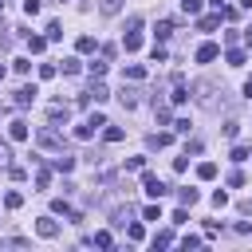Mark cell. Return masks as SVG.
Instances as JSON below:
<instances>
[{"instance_id": "cell-1", "label": "cell", "mask_w": 252, "mask_h": 252, "mask_svg": "<svg viewBox=\"0 0 252 252\" xmlns=\"http://www.w3.org/2000/svg\"><path fill=\"white\" fill-rule=\"evenodd\" d=\"M142 189H146L150 197H166V193H170V189H166V181L158 177V173H142Z\"/></svg>"}, {"instance_id": "cell-2", "label": "cell", "mask_w": 252, "mask_h": 252, "mask_svg": "<svg viewBox=\"0 0 252 252\" xmlns=\"http://www.w3.org/2000/svg\"><path fill=\"white\" fill-rule=\"evenodd\" d=\"M36 233H40L44 240H51V236H59V225H55L51 217H40V220H36Z\"/></svg>"}, {"instance_id": "cell-3", "label": "cell", "mask_w": 252, "mask_h": 252, "mask_svg": "<svg viewBox=\"0 0 252 252\" xmlns=\"http://www.w3.org/2000/svg\"><path fill=\"white\" fill-rule=\"evenodd\" d=\"M217 55H220V47H217V44H201V47H197V63H213Z\"/></svg>"}, {"instance_id": "cell-4", "label": "cell", "mask_w": 252, "mask_h": 252, "mask_svg": "<svg viewBox=\"0 0 252 252\" xmlns=\"http://www.w3.org/2000/svg\"><path fill=\"white\" fill-rule=\"evenodd\" d=\"M220 20H225V12H220V8H217L213 16H201V20H197V28H201V32H213V28L220 24Z\"/></svg>"}, {"instance_id": "cell-5", "label": "cell", "mask_w": 252, "mask_h": 252, "mask_svg": "<svg viewBox=\"0 0 252 252\" xmlns=\"http://www.w3.org/2000/svg\"><path fill=\"white\" fill-rule=\"evenodd\" d=\"M36 103V87H20L16 91V107H32Z\"/></svg>"}, {"instance_id": "cell-6", "label": "cell", "mask_w": 252, "mask_h": 252, "mask_svg": "<svg viewBox=\"0 0 252 252\" xmlns=\"http://www.w3.org/2000/svg\"><path fill=\"white\" fill-rule=\"evenodd\" d=\"M8 134H12V142H28V122H20V118H16V122L8 126Z\"/></svg>"}, {"instance_id": "cell-7", "label": "cell", "mask_w": 252, "mask_h": 252, "mask_svg": "<svg viewBox=\"0 0 252 252\" xmlns=\"http://www.w3.org/2000/svg\"><path fill=\"white\" fill-rule=\"evenodd\" d=\"M40 146H47V150H59L63 142H59V134H55V130H40Z\"/></svg>"}, {"instance_id": "cell-8", "label": "cell", "mask_w": 252, "mask_h": 252, "mask_svg": "<svg viewBox=\"0 0 252 252\" xmlns=\"http://www.w3.org/2000/svg\"><path fill=\"white\" fill-rule=\"evenodd\" d=\"M44 47H47V36H32V32H28V51H32V55H40Z\"/></svg>"}, {"instance_id": "cell-9", "label": "cell", "mask_w": 252, "mask_h": 252, "mask_svg": "<svg viewBox=\"0 0 252 252\" xmlns=\"http://www.w3.org/2000/svg\"><path fill=\"white\" fill-rule=\"evenodd\" d=\"M51 166H55L59 173H71V170H75V158H67V154H59V158H55Z\"/></svg>"}, {"instance_id": "cell-10", "label": "cell", "mask_w": 252, "mask_h": 252, "mask_svg": "<svg viewBox=\"0 0 252 252\" xmlns=\"http://www.w3.org/2000/svg\"><path fill=\"white\" fill-rule=\"evenodd\" d=\"M122 47H126V51H138V47H142V36H138V32H126V36H122Z\"/></svg>"}, {"instance_id": "cell-11", "label": "cell", "mask_w": 252, "mask_h": 252, "mask_svg": "<svg viewBox=\"0 0 252 252\" xmlns=\"http://www.w3.org/2000/svg\"><path fill=\"white\" fill-rule=\"evenodd\" d=\"M87 71H91L94 79H103V75H107V59H91V63H87Z\"/></svg>"}, {"instance_id": "cell-12", "label": "cell", "mask_w": 252, "mask_h": 252, "mask_svg": "<svg viewBox=\"0 0 252 252\" xmlns=\"http://www.w3.org/2000/svg\"><path fill=\"white\" fill-rule=\"evenodd\" d=\"M197 177H201V181H213V177H217V166H213V162H201V166H197Z\"/></svg>"}, {"instance_id": "cell-13", "label": "cell", "mask_w": 252, "mask_h": 252, "mask_svg": "<svg viewBox=\"0 0 252 252\" xmlns=\"http://www.w3.org/2000/svg\"><path fill=\"white\" fill-rule=\"evenodd\" d=\"M126 79L142 83V79H146V67H142V63H130V67H126Z\"/></svg>"}, {"instance_id": "cell-14", "label": "cell", "mask_w": 252, "mask_h": 252, "mask_svg": "<svg viewBox=\"0 0 252 252\" xmlns=\"http://www.w3.org/2000/svg\"><path fill=\"white\" fill-rule=\"evenodd\" d=\"M47 118H51V126H59V122H67V107H51V110H47Z\"/></svg>"}, {"instance_id": "cell-15", "label": "cell", "mask_w": 252, "mask_h": 252, "mask_svg": "<svg viewBox=\"0 0 252 252\" xmlns=\"http://www.w3.org/2000/svg\"><path fill=\"white\" fill-rule=\"evenodd\" d=\"M103 138H107L110 146H114V142H122V126H110V122H107V130H103Z\"/></svg>"}, {"instance_id": "cell-16", "label": "cell", "mask_w": 252, "mask_h": 252, "mask_svg": "<svg viewBox=\"0 0 252 252\" xmlns=\"http://www.w3.org/2000/svg\"><path fill=\"white\" fill-rule=\"evenodd\" d=\"M225 59H229V67H240V63H244L248 55H244L240 47H229V55H225Z\"/></svg>"}, {"instance_id": "cell-17", "label": "cell", "mask_w": 252, "mask_h": 252, "mask_svg": "<svg viewBox=\"0 0 252 252\" xmlns=\"http://www.w3.org/2000/svg\"><path fill=\"white\" fill-rule=\"evenodd\" d=\"M118 99H122V107H126V110H134V107H138V94H134V91H126V87H122Z\"/></svg>"}, {"instance_id": "cell-18", "label": "cell", "mask_w": 252, "mask_h": 252, "mask_svg": "<svg viewBox=\"0 0 252 252\" xmlns=\"http://www.w3.org/2000/svg\"><path fill=\"white\" fill-rule=\"evenodd\" d=\"M181 8H185L189 16H201V8H205V0H181Z\"/></svg>"}, {"instance_id": "cell-19", "label": "cell", "mask_w": 252, "mask_h": 252, "mask_svg": "<svg viewBox=\"0 0 252 252\" xmlns=\"http://www.w3.org/2000/svg\"><path fill=\"white\" fill-rule=\"evenodd\" d=\"M154 36H158V40H170V36H173V24H170V20H162V24L154 28Z\"/></svg>"}, {"instance_id": "cell-20", "label": "cell", "mask_w": 252, "mask_h": 252, "mask_svg": "<svg viewBox=\"0 0 252 252\" xmlns=\"http://www.w3.org/2000/svg\"><path fill=\"white\" fill-rule=\"evenodd\" d=\"M79 71H83V63H79L75 55H71V59H63V75H79Z\"/></svg>"}, {"instance_id": "cell-21", "label": "cell", "mask_w": 252, "mask_h": 252, "mask_svg": "<svg viewBox=\"0 0 252 252\" xmlns=\"http://www.w3.org/2000/svg\"><path fill=\"white\" fill-rule=\"evenodd\" d=\"M177 201L181 205H197V189H177Z\"/></svg>"}, {"instance_id": "cell-22", "label": "cell", "mask_w": 252, "mask_h": 252, "mask_svg": "<svg viewBox=\"0 0 252 252\" xmlns=\"http://www.w3.org/2000/svg\"><path fill=\"white\" fill-rule=\"evenodd\" d=\"M126 236H130V240H142V236H146V229L134 220V225H126Z\"/></svg>"}, {"instance_id": "cell-23", "label": "cell", "mask_w": 252, "mask_h": 252, "mask_svg": "<svg viewBox=\"0 0 252 252\" xmlns=\"http://www.w3.org/2000/svg\"><path fill=\"white\" fill-rule=\"evenodd\" d=\"M91 99H94V103H107V87L94 83V87H91Z\"/></svg>"}, {"instance_id": "cell-24", "label": "cell", "mask_w": 252, "mask_h": 252, "mask_svg": "<svg viewBox=\"0 0 252 252\" xmlns=\"http://www.w3.org/2000/svg\"><path fill=\"white\" fill-rule=\"evenodd\" d=\"M75 47H79L83 55H87V51H94V36H79V44H75Z\"/></svg>"}, {"instance_id": "cell-25", "label": "cell", "mask_w": 252, "mask_h": 252, "mask_svg": "<svg viewBox=\"0 0 252 252\" xmlns=\"http://www.w3.org/2000/svg\"><path fill=\"white\" fill-rule=\"evenodd\" d=\"M170 99H173V103H177V107H181V103H185V99H189V91H185V87H181V83H177V87H173V94H170Z\"/></svg>"}, {"instance_id": "cell-26", "label": "cell", "mask_w": 252, "mask_h": 252, "mask_svg": "<svg viewBox=\"0 0 252 252\" xmlns=\"http://www.w3.org/2000/svg\"><path fill=\"white\" fill-rule=\"evenodd\" d=\"M47 40H63V28H59V20H51V24H47Z\"/></svg>"}, {"instance_id": "cell-27", "label": "cell", "mask_w": 252, "mask_h": 252, "mask_svg": "<svg viewBox=\"0 0 252 252\" xmlns=\"http://www.w3.org/2000/svg\"><path fill=\"white\" fill-rule=\"evenodd\" d=\"M75 138H83V142H87V138H94V126H91V122H83L79 130H75Z\"/></svg>"}, {"instance_id": "cell-28", "label": "cell", "mask_w": 252, "mask_h": 252, "mask_svg": "<svg viewBox=\"0 0 252 252\" xmlns=\"http://www.w3.org/2000/svg\"><path fill=\"white\" fill-rule=\"evenodd\" d=\"M170 142H173V134H154V138H150V146H158V150L170 146Z\"/></svg>"}, {"instance_id": "cell-29", "label": "cell", "mask_w": 252, "mask_h": 252, "mask_svg": "<svg viewBox=\"0 0 252 252\" xmlns=\"http://www.w3.org/2000/svg\"><path fill=\"white\" fill-rule=\"evenodd\" d=\"M24 16H40V0H24Z\"/></svg>"}, {"instance_id": "cell-30", "label": "cell", "mask_w": 252, "mask_h": 252, "mask_svg": "<svg viewBox=\"0 0 252 252\" xmlns=\"http://www.w3.org/2000/svg\"><path fill=\"white\" fill-rule=\"evenodd\" d=\"M213 205H217V209L229 205V193H225V189H217V193H213Z\"/></svg>"}, {"instance_id": "cell-31", "label": "cell", "mask_w": 252, "mask_h": 252, "mask_svg": "<svg viewBox=\"0 0 252 252\" xmlns=\"http://www.w3.org/2000/svg\"><path fill=\"white\" fill-rule=\"evenodd\" d=\"M12 67H16L20 75H28V71H32V59H12Z\"/></svg>"}, {"instance_id": "cell-32", "label": "cell", "mask_w": 252, "mask_h": 252, "mask_svg": "<svg viewBox=\"0 0 252 252\" xmlns=\"http://www.w3.org/2000/svg\"><path fill=\"white\" fill-rule=\"evenodd\" d=\"M233 162H248V146H233Z\"/></svg>"}, {"instance_id": "cell-33", "label": "cell", "mask_w": 252, "mask_h": 252, "mask_svg": "<svg viewBox=\"0 0 252 252\" xmlns=\"http://www.w3.org/2000/svg\"><path fill=\"white\" fill-rule=\"evenodd\" d=\"M166 244H173V236H170V233H158V236H154V248H166Z\"/></svg>"}, {"instance_id": "cell-34", "label": "cell", "mask_w": 252, "mask_h": 252, "mask_svg": "<svg viewBox=\"0 0 252 252\" xmlns=\"http://www.w3.org/2000/svg\"><path fill=\"white\" fill-rule=\"evenodd\" d=\"M142 217H146V220H162V209H158V205H146Z\"/></svg>"}, {"instance_id": "cell-35", "label": "cell", "mask_w": 252, "mask_h": 252, "mask_svg": "<svg viewBox=\"0 0 252 252\" xmlns=\"http://www.w3.org/2000/svg\"><path fill=\"white\" fill-rule=\"evenodd\" d=\"M36 185H40V189H47V185H51V173H47V170H40V173H36Z\"/></svg>"}, {"instance_id": "cell-36", "label": "cell", "mask_w": 252, "mask_h": 252, "mask_svg": "<svg viewBox=\"0 0 252 252\" xmlns=\"http://www.w3.org/2000/svg\"><path fill=\"white\" fill-rule=\"evenodd\" d=\"M4 205H8V209H20V205H24V197H20V193H8V197H4Z\"/></svg>"}, {"instance_id": "cell-37", "label": "cell", "mask_w": 252, "mask_h": 252, "mask_svg": "<svg viewBox=\"0 0 252 252\" xmlns=\"http://www.w3.org/2000/svg\"><path fill=\"white\" fill-rule=\"evenodd\" d=\"M118 8H122V0H103V12H107V16L118 12Z\"/></svg>"}, {"instance_id": "cell-38", "label": "cell", "mask_w": 252, "mask_h": 252, "mask_svg": "<svg viewBox=\"0 0 252 252\" xmlns=\"http://www.w3.org/2000/svg\"><path fill=\"white\" fill-rule=\"evenodd\" d=\"M201 244V236H193V233H189V236H181V248H197Z\"/></svg>"}, {"instance_id": "cell-39", "label": "cell", "mask_w": 252, "mask_h": 252, "mask_svg": "<svg viewBox=\"0 0 252 252\" xmlns=\"http://www.w3.org/2000/svg\"><path fill=\"white\" fill-rule=\"evenodd\" d=\"M94 244H99V248H110V233H94Z\"/></svg>"}, {"instance_id": "cell-40", "label": "cell", "mask_w": 252, "mask_h": 252, "mask_svg": "<svg viewBox=\"0 0 252 252\" xmlns=\"http://www.w3.org/2000/svg\"><path fill=\"white\" fill-rule=\"evenodd\" d=\"M8 158H12V150H8L4 142H0V166H8Z\"/></svg>"}, {"instance_id": "cell-41", "label": "cell", "mask_w": 252, "mask_h": 252, "mask_svg": "<svg viewBox=\"0 0 252 252\" xmlns=\"http://www.w3.org/2000/svg\"><path fill=\"white\" fill-rule=\"evenodd\" d=\"M244 44H248V47H252V28H244Z\"/></svg>"}, {"instance_id": "cell-42", "label": "cell", "mask_w": 252, "mask_h": 252, "mask_svg": "<svg viewBox=\"0 0 252 252\" xmlns=\"http://www.w3.org/2000/svg\"><path fill=\"white\" fill-rule=\"evenodd\" d=\"M205 4H213V8H220V0H205Z\"/></svg>"}, {"instance_id": "cell-43", "label": "cell", "mask_w": 252, "mask_h": 252, "mask_svg": "<svg viewBox=\"0 0 252 252\" xmlns=\"http://www.w3.org/2000/svg\"><path fill=\"white\" fill-rule=\"evenodd\" d=\"M0 79H4V67H0Z\"/></svg>"}]
</instances>
